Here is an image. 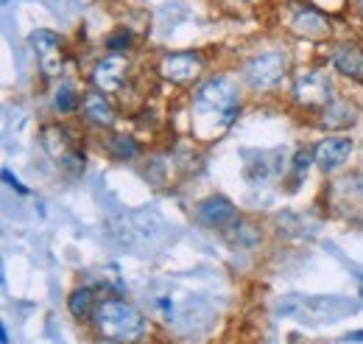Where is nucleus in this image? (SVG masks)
I'll use <instances>...</instances> for the list:
<instances>
[{"label": "nucleus", "mask_w": 363, "mask_h": 344, "mask_svg": "<svg viewBox=\"0 0 363 344\" xmlns=\"http://www.w3.org/2000/svg\"><path fill=\"white\" fill-rule=\"evenodd\" d=\"M207 62L199 50H177V53H165L157 65V73L168 82V85H177V87H187V85H196L204 73Z\"/></svg>", "instance_id": "nucleus-4"}, {"label": "nucleus", "mask_w": 363, "mask_h": 344, "mask_svg": "<svg viewBox=\"0 0 363 344\" xmlns=\"http://www.w3.org/2000/svg\"><path fill=\"white\" fill-rule=\"evenodd\" d=\"M82 118L90 124V127H98V129H112L115 127V121H118V112H115V107H112V101H109V95L106 92H101V90H90V92H84V98H82Z\"/></svg>", "instance_id": "nucleus-11"}, {"label": "nucleus", "mask_w": 363, "mask_h": 344, "mask_svg": "<svg viewBox=\"0 0 363 344\" xmlns=\"http://www.w3.org/2000/svg\"><path fill=\"white\" fill-rule=\"evenodd\" d=\"M67 308H70V313H73V316H79V319H82V316H92V313H95V308H98L92 289H87V286L76 289V291L67 297Z\"/></svg>", "instance_id": "nucleus-18"}, {"label": "nucleus", "mask_w": 363, "mask_h": 344, "mask_svg": "<svg viewBox=\"0 0 363 344\" xmlns=\"http://www.w3.org/2000/svg\"><path fill=\"white\" fill-rule=\"evenodd\" d=\"M40 140H43V149L50 154V160H56L59 166L76 151V149H73V137H70V131L65 129V127H59V124H48V127H43Z\"/></svg>", "instance_id": "nucleus-15"}, {"label": "nucleus", "mask_w": 363, "mask_h": 344, "mask_svg": "<svg viewBox=\"0 0 363 344\" xmlns=\"http://www.w3.org/2000/svg\"><path fill=\"white\" fill-rule=\"evenodd\" d=\"M196 218H199V224L224 232V230L232 227L240 215H238V208L229 202L227 196H210V199H204V202L196 208Z\"/></svg>", "instance_id": "nucleus-10"}, {"label": "nucleus", "mask_w": 363, "mask_h": 344, "mask_svg": "<svg viewBox=\"0 0 363 344\" xmlns=\"http://www.w3.org/2000/svg\"><path fill=\"white\" fill-rule=\"evenodd\" d=\"M106 151H109L115 160L129 163V160H135L137 154H140V143H137L132 134L115 131V134H109V140H106Z\"/></svg>", "instance_id": "nucleus-17"}, {"label": "nucleus", "mask_w": 363, "mask_h": 344, "mask_svg": "<svg viewBox=\"0 0 363 344\" xmlns=\"http://www.w3.org/2000/svg\"><path fill=\"white\" fill-rule=\"evenodd\" d=\"M104 45H106L109 53H123V56H126V53L135 48V34H132L126 26H121V28H115V31L106 34Z\"/></svg>", "instance_id": "nucleus-21"}, {"label": "nucleus", "mask_w": 363, "mask_h": 344, "mask_svg": "<svg viewBox=\"0 0 363 344\" xmlns=\"http://www.w3.org/2000/svg\"><path fill=\"white\" fill-rule=\"evenodd\" d=\"M333 98H335L333 95V82L321 70H305L302 76H296V82H294V101L302 109L318 115Z\"/></svg>", "instance_id": "nucleus-6"}, {"label": "nucleus", "mask_w": 363, "mask_h": 344, "mask_svg": "<svg viewBox=\"0 0 363 344\" xmlns=\"http://www.w3.org/2000/svg\"><path fill=\"white\" fill-rule=\"evenodd\" d=\"M330 20H333V17H327L324 11H318L311 3L302 0V3L294 9L288 26H291V31H294L296 37H305V40H311V43H324V40H330V34H333Z\"/></svg>", "instance_id": "nucleus-8"}, {"label": "nucleus", "mask_w": 363, "mask_h": 344, "mask_svg": "<svg viewBox=\"0 0 363 344\" xmlns=\"http://www.w3.org/2000/svg\"><path fill=\"white\" fill-rule=\"evenodd\" d=\"M82 107V98H79V92L73 90L70 85H59L56 87V92H53V109L59 112V115H70V112H76Z\"/></svg>", "instance_id": "nucleus-20"}, {"label": "nucleus", "mask_w": 363, "mask_h": 344, "mask_svg": "<svg viewBox=\"0 0 363 344\" xmlns=\"http://www.w3.org/2000/svg\"><path fill=\"white\" fill-rule=\"evenodd\" d=\"M330 65L352 79V82H361L363 85V45L361 43H335L330 50Z\"/></svg>", "instance_id": "nucleus-12"}, {"label": "nucleus", "mask_w": 363, "mask_h": 344, "mask_svg": "<svg viewBox=\"0 0 363 344\" xmlns=\"http://www.w3.org/2000/svg\"><path fill=\"white\" fill-rule=\"evenodd\" d=\"M361 286H363V274H361Z\"/></svg>", "instance_id": "nucleus-27"}, {"label": "nucleus", "mask_w": 363, "mask_h": 344, "mask_svg": "<svg viewBox=\"0 0 363 344\" xmlns=\"http://www.w3.org/2000/svg\"><path fill=\"white\" fill-rule=\"evenodd\" d=\"M327 199H330L333 210L338 215L352 218V221H363V173L335 179L327 190Z\"/></svg>", "instance_id": "nucleus-5"}, {"label": "nucleus", "mask_w": 363, "mask_h": 344, "mask_svg": "<svg viewBox=\"0 0 363 344\" xmlns=\"http://www.w3.org/2000/svg\"><path fill=\"white\" fill-rule=\"evenodd\" d=\"M355 121H358V109H355V104L341 101V98H333V101L318 112V127L327 131L350 129V127H355Z\"/></svg>", "instance_id": "nucleus-14"}, {"label": "nucleus", "mask_w": 363, "mask_h": 344, "mask_svg": "<svg viewBox=\"0 0 363 344\" xmlns=\"http://www.w3.org/2000/svg\"><path fill=\"white\" fill-rule=\"evenodd\" d=\"M126 79H129V59L123 53H109L106 59H98L90 73L92 87L106 92V95L121 92L123 85H126Z\"/></svg>", "instance_id": "nucleus-9"}, {"label": "nucleus", "mask_w": 363, "mask_h": 344, "mask_svg": "<svg viewBox=\"0 0 363 344\" xmlns=\"http://www.w3.org/2000/svg\"><path fill=\"white\" fill-rule=\"evenodd\" d=\"M28 43L37 53V62H40V73L43 79H56L62 70H65V43L56 31H48V28H37Z\"/></svg>", "instance_id": "nucleus-7"}, {"label": "nucleus", "mask_w": 363, "mask_h": 344, "mask_svg": "<svg viewBox=\"0 0 363 344\" xmlns=\"http://www.w3.org/2000/svg\"><path fill=\"white\" fill-rule=\"evenodd\" d=\"M224 238H227L232 247H240V249H255L260 244V230L243 218H238L232 227L224 230Z\"/></svg>", "instance_id": "nucleus-16"}, {"label": "nucleus", "mask_w": 363, "mask_h": 344, "mask_svg": "<svg viewBox=\"0 0 363 344\" xmlns=\"http://www.w3.org/2000/svg\"><path fill=\"white\" fill-rule=\"evenodd\" d=\"M355 9H358V14H361V20H363V0H355Z\"/></svg>", "instance_id": "nucleus-26"}, {"label": "nucleus", "mask_w": 363, "mask_h": 344, "mask_svg": "<svg viewBox=\"0 0 363 344\" xmlns=\"http://www.w3.org/2000/svg\"><path fill=\"white\" fill-rule=\"evenodd\" d=\"M3 3H9V0H3Z\"/></svg>", "instance_id": "nucleus-28"}, {"label": "nucleus", "mask_w": 363, "mask_h": 344, "mask_svg": "<svg viewBox=\"0 0 363 344\" xmlns=\"http://www.w3.org/2000/svg\"><path fill=\"white\" fill-rule=\"evenodd\" d=\"M92 322H95V330L112 344H135L145 330L143 313L126 300L98 302Z\"/></svg>", "instance_id": "nucleus-2"}, {"label": "nucleus", "mask_w": 363, "mask_h": 344, "mask_svg": "<svg viewBox=\"0 0 363 344\" xmlns=\"http://www.w3.org/2000/svg\"><path fill=\"white\" fill-rule=\"evenodd\" d=\"M3 179H6V185H11V188H14V190H17V193H26V188H23V185H20V179H17V176H14V173L9 171V168H3Z\"/></svg>", "instance_id": "nucleus-23"}, {"label": "nucleus", "mask_w": 363, "mask_h": 344, "mask_svg": "<svg viewBox=\"0 0 363 344\" xmlns=\"http://www.w3.org/2000/svg\"><path fill=\"white\" fill-rule=\"evenodd\" d=\"M0 342L9 344V333H6V328H0Z\"/></svg>", "instance_id": "nucleus-25"}, {"label": "nucleus", "mask_w": 363, "mask_h": 344, "mask_svg": "<svg viewBox=\"0 0 363 344\" xmlns=\"http://www.w3.org/2000/svg\"><path fill=\"white\" fill-rule=\"evenodd\" d=\"M305 3H311L313 9L324 11L327 17H341L347 11V6H350V0H305Z\"/></svg>", "instance_id": "nucleus-22"}, {"label": "nucleus", "mask_w": 363, "mask_h": 344, "mask_svg": "<svg viewBox=\"0 0 363 344\" xmlns=\"http://www.w3.org/2000/svg\"><path fill=\"white\" fill-rule=\"evenodd\" d=\"M352 149H355V146H352L350 137H324L316 149H313V154H316V166L324 173L338 171V168L350 160Z\"/></svg>", "instance_id": "nucleus-13"}, {"label": "nucleus", "mask_w": 363, "mask_h": 344, "mask_svg": "<svg viewBox=\"0 0 363 344\" xmlns=\"http://www.w3.org/2000/svg\"><path fill=\"white\" fill-rule=\"evenodd\" d=\"M347 342H363V330H355V333H347Z\"/></svg>", "instance_id": "nucleus-24"}, {"label": "nucleus", "mask_w": 363, "mask_h": 344, "mask_svg": "<svg viewBox=\"0 0 363 344\" xmlns=\"http://www.w3.org/2000/svg\"><path fill=\"white\" fill-rule=\"evenodd\" d=\"M316 163V154L313 149H299L294 157H291V190H296L302 185V179L308 176V168Z\"/></svg>", "instance_id": "nucleus-19"}, {"label": "nucleus", "mask_w": 363, "mask_h": 344, "mask_svg": "<svg viewBox=\"0 0 363 344\" xmlns=\"http://www.w3.org/2000/svg\"><path fill=\"white\" fill-rule=\"evenodd\" d=\"M288 76V53L282 50H266L252 56L243 65V79L252 90H277Z\"/></svg>", "instance_id": "nucleus-3"}, {"label": "nucleus", "mask_w": 363, "mask_h": 344, "mask_svg": "<svg viewBox=\"0 0 363 344\" xmlns=\"http://www.w3.org/2000/svg\"><path fill=\"white\" fill-rule=\"evenodd\" d=\"M240 112V90L229 76H210L196 87L190 127L201 140L218 137Z\"/></svg>", "instance_id": "nucleus-1"}]
</instances>
